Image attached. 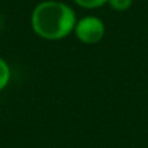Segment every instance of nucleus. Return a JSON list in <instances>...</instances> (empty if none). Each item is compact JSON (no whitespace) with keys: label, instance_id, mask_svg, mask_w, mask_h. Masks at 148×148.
I'll list each match as a JSON object with an SVG mask.
<instances>
[{"label":"nucleus","instance_id":"obj_6","mask_svg":"<svg viewBox=\"0 0 148 148\" xmlns=\"http://www.w3.org/2000/svg\"><path fill=\"white\" fill-rule=\"evenodd\" d=\"M1 26H3V20H1V16H0V30H1Z\"/></svg>","mask_w":148,"mask_h":148},{"label":"nucleus","instance_id":"obj_1","mask_svg":"<svg viewBox=\"0 0 148 148\" xmlns=\"http://www.w3.org/2000/svg\"><path fill=\"white\" fill-rule=\"evenodd\" d=\"M77 13L72 5L61 0H43L30 13V27L38 38L59 42L73 34Z\"/></svg>","mask_w":148,"mask_h":148},{"label":"nucleus","instance_id":"obj_5","mask_svg":"<svg viewBox=\"0 0 148 148\" xmlns=\"http://www.w3.org/2000/svg\"><path fill=\"white\" fill-rule=\"evenodd\" d=\"M108 5L116 12H126L133 5V0H108Z\"/></svg>","mask_w":148,"mask_h":148},{"label":"nucleus","instance_id":"obj_3","mask_svg":"<svg viewBox=\"0 0 148 148\" xmlns=\"http://www.w3.org/2000/svg\"><path fill=\"white\" fill-rule=\"evenodd\" d=\"M10 81H12V68L4 57L0 56V92L8 88Z\"/></svg>","mask_w":148,"mask_h":148},{"label":"nucleus","instance_id":"obj_2","mask_svg":"<svg viewBox=\"0 0 148 148\" xmlns=\"http://www.w3.org/2000/svg\"><path fill=\"white\" fill-rule=\"evenodd\" d=\"M73 34L83 44H97L103 40L105 35V23L97 16H83L77 20Z\"/></svg>","mask_w":148,"mask_h":148},{"label":"nucleus","instance_id":"obj_4","mask_svg":"<svg viewBox=\"0 0 148 148\" xmlns=\"http://www.w3.org/2000/svg\"><path fill=\"white\" fill-rule=\"evenodd\" d=\"M73 3L77 7L82 8V9L92 10V9H99V8L107 5L108 0H73Z\"/></svg>","mask_w":148,"mask_h":148}]
</instances>
